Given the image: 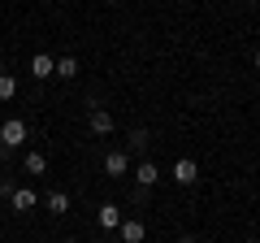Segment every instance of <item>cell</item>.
<instances>
[{
	"label": "cell",
	"mask_w": 260,
	"mask_h": 243,
	"mask_svg": "<svg viewBox=\"0 0 260 243\" xmlns=\"http://www.w3.org/2000/svg\"><path fill=\"white\" fill-rule=\"evenodd\" d=\"M5 152H9V148H5V139H0V157H5Z\"/></svg>",
	"instance_id": "18"
},
{
	"label": "cell",
	"mask_w": 260,
	"mask_h": 243,
	"mask_svg": "<svg viewBox=\"0 0 260 243\" xmlns=\"http://www.w3.org/2000/svg\"><path fill=\"white\" fill-rule=\"evenodd\" d=\"M22 165H26V174H44V169H48V157H44V152H26Z\"/></svg>",
	"instance_id": "11"
},
{
	"label": "cell",
	"mask_w": 260,
	"mask_h": 243,
	"mask_svg": "<svg viewBox=\"0 0 260 243\" xmlns=\"http://www.w3.org/2000/svg\"><path fill=\"white\" fill-rule=\"evenodd\" d=\"M87 126H91V135H113V113L100 109V104H91V113H87Z\"/></svg>",
	"instance_id": "4"
},
{
	"label": "cell",
	"mask_w": 260,
	"mask_h": 243,
	"mask_svg": "<svg viewBox=\"0 0 260 243\" xmlns=\"http://www.w3.org/2000/svg\"><path fill=\"white\" fill-rule=\"evenodd\" d=\"M61 243H78V239H61Z\"/></svg>",
	"instance_id": "20"
},
{
	"label": "cell",
	"mask_w": 260,
	"mask_h": 243,
	"mask_svg": "<svg viewBox=\"0 0 260 243\" xmlns=\"http://www.w3.org/2000/svg\"><path fill=\"white\" fill-rule=\"evenodd\" d=\"M44 204H48V213H56V217H61V213H70V196H65V191H48V196H44Z\"/></svg>",
	"instance_id": "10"
},
{
	"label": "cell",
	"mask_w": 260,
	"mask_h": 243,
	"mask_svg": "<svg viewBox=\"0 0 260 243\" xmlns=\"http://www.w3.org/2000/svg\"><path fill=\"white\" fill-rule=\"evenodd\" d=\"M130 178H135V187H156V183H160V169L152 165V161H139V165L130 169Z\"/></svg>",
	"instance_id": "5"
},
{
	"label": "cell",
	"mask_w": 260,
	"mask_h": 243,
	"mask_svg": "<svg viewBox=\"0 0 260 243\" xmlns=\"http://www.w3.org/2000/svg\"><path fill=\"white\" fill-rule=\"evenodd\" d=\"M104 174L109 178H126L130 174V152H121V148L104 152Z\"/></svg>",
	"instance_id": "3"
},
{
	"label": "cell",
	"mask_w": 260,
	"mask_h": 243,
	"mask_svg": "<svg viewBox=\"0 0 260 243\" xmlns=\"http://www.w3.org/2000/svg\"><path fill=\"white\" fill-rule=\"evenodd\" d=\"M169 178H174L178 187H195V183H200V165H195L191 157H178L174 169H169Z\"/></svg>",
	"instance_id": "1"
},
{
	"label": "cell",
	"mask_w": 260,
	"mask_h": 243,
	"mask_svg": "<svg viewBox=\"0 0 260 243\" xmlns=\"http://www.w3.org/2000/svg\"><path fill=\"white\" fill-rule=\"evenodd\" d=\"M117 234H121V243H143V239H148V230H143V222H135V217H121Z\"/></svg>",
	"instance_id": "6"
},
{
	"label": "cell",
	"mask_w": 260,
	"mask_h": 243,
	"mask_svg": "<svg viewBox=\"0 0 260 243\" xmlns=\"http://www.w3.org/2000/svg\"><path fill=\"white\" fill-rule=\"evenodd\" d=\"M13 191H18V187H13V178H0V200H13Z\"/></svg>",
	"instance_id": "15"
},
{
	"label": "cell",
	"mask_w": 260,
	"mask_h": 243,
	"mask_svg": "<svg viewBox=\"0 0 260 243\" xmlns=\"http://www.w3.org/2000/svg\"><path fill=\"white\" fill-rule=\"evenodd\" d=\"M0 139H5V148H26V122L22 117H9L5 126H0Z\"/></svg>",
	"instance_id": "2"
},
{
	"label": "cell",
	"mask_w": 260,
	"mask_h": 243,
	"mask_svg": "<svg viewBox=\"0 0 260 243\" xmlns=\"http://www.w3.org/2000/svg\"><path fill=\"white\" fill-rule=\"evenodd\" d=\"M148 143H152V135L143 131V126H135V131H130V152H148Z\"/></svg>",
	"instance_id": "12"
},
{
	"label": "cell",
	"mask_w": 260,
	"mask_h": 243,
	"mask_svg": "<svg viewBox=\"0 0 260 243\" xmlns=\"http://www.w3.org/2000/svg\"><path fill=\"white\" fill-rule=\"evenodd\" d=\"M56 74L61 78H78V56H61V61H56Z\"/></svg>",
	"instance_id": "13"
},
{
	"label": "cell",
	"mask_w": 260,
	"mask_h": 243,
	"mask_svg": "<svg viewBox=\"0 0 260 243\" xmlns=\"http://www.w3.org/2000/svg\"><path fill=\"white\" fill-rule=\"evenodd\" d=\"M9 204L18 208V213H30V208L39 204V196H35V191H30V187H18V191H13V200H9Z\"/></svg>",
	"instance_id": "8"
},
{
	"label": "cell",
	"mask_w": 260,
	"mask_h": 243,
	"mask_svg": "<svg viewBox=\"0 0 260 243\" xmlns=\"http://www.w3.org/2000/svg\"><path fill=\"white\" fill-rule=\"evenodd\" d=\"M243 243H260V239H243Z\"/></svg>",
	"instance_id": "19"
},
{
	"label": "cell",
	"mask_w": 260,
	"mask_h": 243,
	"mask_svg": "<svg viewBox=\"0 0 260 243\" xmlns=\"http://www.w3.org/2000/svg\"><path fill=\"white\" fill-rule=\"evenodd\" d=\"M30 74H35V78H52L56 74V56L35 52V56H30Z\"/></svg>",
	"instance_id": "7"
},
{
	"label": "cell",
	"mask_w": 260,
	"mask_h": 243,
	"mask_svg": "<svg viewBox=\"0 0 260 243\" xmlns=\"http://www.w3.org/2000/svg\"><path fill=\"white\" fill-rule=\"evenodd\" d=\"M178 243H200V239H195V234H178Z\"/></svg>",
	"instance_id": "16"
},
{
	"label": "cell",
	"mask_w": 260,
	"mask_h": 243,
	"mask_svg": "<svg viewBox=\"0 0 260 243\" xmlns=\"http://www.w3.org/2000/svg\"><path fill=\"white\" fill-rule=\"evenodd\" d=\"M18 96V78L13 74H0V100H13Z\"/></svg>",
	"instance_id": "14"
},
{
	"label": "cell",
	"mask_w": 260,
	"mask_h": 243,
	"mask_svg": "<svg viewBox=\"0 0 260 243\" xmlns=\"http://www.w3.org/2000/svg\"><path fill=\"white\" fill-rule=\"evenodd\" d=\"M251 61H256V70H260V48H256V56H251Z\"/></svg>",
	"instance_id": "17"
},
{
	"label": "cell",
	"mask_w": 260,
	"mask_h": 243,
	"mask_svg": "<svg viewBox=\"0 0 260 243\" xmlns=\"http://www.w3.org/2000/svg\"><path fill=\"white\" fill-rule=\"evenodd\" d=\"M121 226V208L117 204H100V230H117Z\"/></svg>",
	"instance_id": "9"
}]
</instances>
